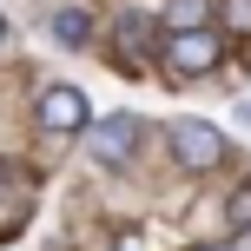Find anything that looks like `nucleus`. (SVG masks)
<instances>
[{"instance_id": "f257e3e1", "label": "nucleus", "mask_w": 251, "mask_h": 251, "mask_svg": "<svg viewBox=\"0 0 251 251\" xmlns=\"http://www.w3.org/2000/svg\"><path fill=\"white\" fill-rule=\"evenodd\" d=\"M225 66V33L218 26H192V33H165L159 40V73L172 79H205V73H218Z\"/></svg>"}, {"instance_id": "f03ea898", "label": "nucleus", "mask_w": 251, "mask_h": 251, "mask_svg": "<svg viewBox=\"0 0 251 251\" xmlns=\"http://www.w3.org/2000/svg\"><path fill=\"white\" fill-rule=\"evenodd\" d=\"M165 146H172L178 172H218V165L231 159V139L218 132L212 119H199V113H185V119L165 126Z\"/></svg>"}, {"instance_id": "7ed1b4c3", "label": "nucleus", "mask_w": 251, "mask_h": 251, "mask_svg": "<svg viewBox=\"0 0 251 251\" xmlns=\"http://www.w3.org/2000/svg\"><path fill=\"white\" fill-rule=\"evenodd\" d=\"M33 119H40V132H53V139H86L93 100H86V86H73V79H53V86H40Z\"/></svg>"}, {"instance_id": "20e7f679", "label": "nucleus", "mask_w": 251, "mask_h": 251, "mask_svg": "<svg viewBox=\"0 0 251 251\" xmlns=\"http://www.w3.org/2000/svg\"><path fill=\"white\" fill-rule=\"evenodd\" d=\"M139 132H146V119H139V113H106V119H93V126H86L93 165L126 172V165H132V152H139Z\"/></svg>"}, {"instance_id": "39448f33", "label": "nucleus", "mask_w": 251, "mask_h": 251, "mask_svg": "<svg viewBox=\"0 0 251 251\" xmlns=\"http://www.w3.org/2000/svg\"><path fill=\"white\" fill-rule=\"evenodd\" d=\"M113 40H119V66H159V40H165V20H152V13H132L126 7L113 20Z\"/></svg>"}, {"instance_id": "423d86ee", "label": "nucleus", "mask_w": 251, "mask_h": 251, "mask_svg": "<svg viewBox=\"0 0 251 251\" xmlns=\"http://www.w3.org/2000/svg\"><path fill=\"white\" fill-rule=\"evenodd\" d=\"M47 33L60 40V47L86 53V47H93V13L79 7V0H73V7H53V13H47Z\"/></svg>"}, {"instance_id": "0eeeda50", "label": "nucleus", "mask_w": 251, "mask_h": 251, "mask_svg": "<svg viewBox=\"0 0 251 251\" xmlns=\"http://www.w3.org/2000/svg\"><path fill=\"white\" fill-rule=\"evenodd\" d=\"M192 26H218V0H165V33H192Z\"/></svg>"}, {"instance_id": "6e6552de", "label": "nucleus", "mask_w": 251, "mask_h": 251, "mask_svg": "<svg viewBox=\"0 0 251 251\" xmlns=\"http://www.w3.org/2000/svg\"><path fill=\"white\" fill-rule=\"evenodd\" d=\"M218 33L251 40V0H218Z\"/></svg>"}, {"instance_id": "1a4fd4ad", "label": "nucleus", "mask_w": 251, "mask_h": 251, "mask_svg": "<svg viewBox=\"0 0 251 251\" xmlns=\"http://www.w3.org/2000/svg\"><path fill=\"white\" fill-rule=\"evenodd\" d=\"M225 225H231V238H245V231H251V185H238V192L225 199Z\"/></svg>"}, {"instance_id": "9d476101", "label": "nucleus", "mask_w": 251, "mask_h": 251, "mask_svg": "<svg viewBox=\"0 0 251 251\" xmlns=\"http://www.w3.org/2000/svg\"><path fill=\"white\" fill-rule=\"evenodd\" d=\"M113 251H152V231H119Z\"/></svg>"}, {"instance_id": "9b49d317", "label": "nucleus", "mask_w": 251, "mask_h": 251, "mask_svg": "<svg viewBox=\"0 0 251 251\" xmlns=\"http://www.w3.org/2000/svg\"><path fill=\"white\" fill-rule=\"evenodd\" d=\"M205 251H238V245H231V238H225V245H205Z\"/></svg>"}, {"instance_id": "f8f14e48", "label": "nucleus", "mask_w": 251, "mask_h": 251, "mask_svg": "<svg viewBox=\"0 0 251 251\" xmlns=\"http://www.w3.org/2000/svg\"><path fill=\"white\" fill-rule=\"evenodd\" d=\"M238 245H245V251H251V231H245V238H238Z\"/></svg>"}, {"instance_id": "ddd939ff", "label": "nucleus", "mask_w": 251, "mask_h": 251, "mask_svg": "<svg viewBox=\"0 0 251 251\" xmlns=\"http://www.w3.org/2000/svg\"><path fill=\"white\" fill-rule=\"evenodd\" d=\"M0 40H7V20H0Z\"/></svg>"}]
</instances>
